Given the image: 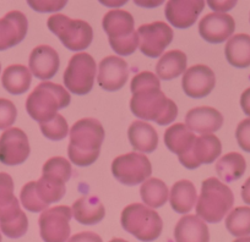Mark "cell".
I'll return each mask as SVG.
<instances>
[{
  "instance_id": "42",
  "label": "cell",
  "mask_w": 250,
  "mask_h": 242,
  "mask_svg": "<svg viewBox=\"0 0 250 242\" xmlns=\"http://www.w3.org/2000/svg\"><path fill=\"white\" fill-rule=\"evenodd\" d=\"M242 198L247 205H250V177L242 186Z\"/></svg>"
},
{
  "instance_id": "41",
  "label": "cell",
  "mask_w": 250,
  "mask_h": 242,
  "mask_svg": "<svg viewBox=\"0 0 250 242\" xmlns=\"http://www.w3.org/2000/svg\"><path fill=\"white\" fill-rule=\"evenodd\" d=\"M240 107L245 115L250 116V87L247 88L240 95Z\"/></svg>"
},
{
  "instance_id": "31",
  "label": "cell",
  "mask_w": 250,
  "mask_h": 242,
  "mask_svg": "<svg viewBox=\"0 0 250 242\" xmlns=\"http://www.w3.org/2000/svg\"><path fill=\"white\" fill-rule=\"evenodd\" d=\"M247 169V162L244 157L237 152H230L218 159L216 164V171L225 183H232L240 179Z\"/></svg>"
},
{
  "instance_id": "14",
  "label": "cell",
  "mask_w": 250,
  "mask_h": 242,
  "mask_svg": "<svg viewBox=\"0 0 250 242\" xmlns=\"http://www.w3.org/2000/svg\"><path fill=\"white\" fill-rule=\"evenodd\" d=\"M30 152L27 135L21 129H8L0 136V162L3 164H22L27 160Z\"/></svg>"
},
{
  "instance_id": "33",
  "label": "cell",
  "mask_w": 250,
  "mask_h": 242,
  "mask_svg": "<svg viewBox=\"0 0 250 242\" xmlns=\"http://www.w3.org/2000/svg\"><path fill=\"white\" fill-rule=\"evenodd\" d=\"M226 227L233 236L245 237L250 235V207H237L228 213Z\"/></svg>"
},
{
  "instance_id": "21",
  "label": "cell",
  "mask_w": 250,
  "mask_h": 242,
  "mask_svg": "<svg viewBox=\"0 0 250 242\" xmlns=\"http://www.w3.org/2000/svg\"><path fill=\"white\" fill-rule=\"evenodd\" d=\"M60 59L57 50L49 45H38L31 52L28 68L31 74L40 80H49L57 75Z\"/></svg>"
},
{
  "instance_id": "37",
  "label": "cell",
  "mask_w": 250,
  "mask_h": 242,
  "mask_svg": "<svg viewBox=\"0 0 250 242\" xmlns=\"http://www.w3.org/2000/svg\"><path fill=\"white\" fill-rule=\"evenodd\" d=\"M235 138L244 152L250 153V119L242 120L235 130Z\"/></svg>"
},
{
  "instance_id": "30",
  "label": "cell",
  "mask_w": 250,
  "mask_h": 242,
  "mask_svg": "<svg viewBox=\"0 0 250 242\" xmlns=\"http://www.w3.org/2000/svg\"><path fill=\"white\" fill-rule=\"evenodd\" d=\"M188 57L182 50H170L165 53L156 65V74L161 80L169 81L183 75L187 69Z\"/></svg>"
},
{
  "instance_id": "32",
  "label": "cell",
  "mask_w": 250,
  "mask_h": 242,
  "mask_svg": "<svg viewBox=\"0 0 250 242\" xmlns=\"http://www.w3.org/2000/svg\"><path fill=\"white\" fill-rule=\"evenodd\" d=\"M140 196L145 205L151 208H160L167 203L169 198V190L162 180L153 177L141 184Z\"/></svg>"
},
{
  "instance_id": "29",
  "label": "cell",
  "mask_w": 250,
  "mask_h": 242,
  "mask_svg": "<svg viewBox=\"0 0 250 242\" xmlns=\"http://www.w3.org/2000/svg\"><path fill=\"white\" fill-rule=\"evenodd\" d=\"M32 82V74L25 65H10L3 71L1 85L10 94L20 95L27 92Z\"/></svg>"
},
{
  "instance_id": "18",
  "label": "cell",
  "mask_w": 250,
  "mask_h": 242,
  "mask_svg": "<svg viewBox=\"0 0 250 242\" xmlns=\"http://www.w3.org/2000/svg\"><path fill=\"white\" fill-rule=\"evenodd\" d=\"M235 30L234 19L227 14L211 13L199 22V33L208 43L218 44L229 39Z\"/></svg>"
},
{
  "instance_id": "13",
  "label": "cell",
  "mask_w": 250,
  "mask_h": 242,
  "mask_svg": "<svg viewBox=\"0 0 250 242\" xmlns=\"http://www.w3.org/2000/svg\"><path fill=\"white\" fill-rule=\"evenodd\" d=\"M139 48L148 57L162 56L166 48L172 43L173 30L162 21L141 25L138 30Z\"/></svg>"
},
{
  "instance_id": "44",
  "label": "cell",
  "mask_w": 250,
  "mask_h": 242,
  "mask_svg": "<svg viewBox=\"0 0 250 242\" xmlns=\"http://www.w3.org/2000/svg\"><path fill=\"white\" fill-rule=\"evenodd\" d=\"M109 242H128L126 240H123V239H112Z\"/></svg>"
},
{
  "instance_id": "7",
  "label": "cell",
  "mask_w": 250,
  "mask_h": 242,
  "mask_svg": "<svg viewBox=\"0 0 250 242\" xmlns=\"http://www.w3.org/2000/svg\"><path fill=\"white\" fill-rule=\"evenodd\" d=\"M120 223L125 231L143 242L155 241L163 230V222L160 214L141 203L126 205L122 212Z\"/></svg>"
},
{
  "instance_id": "22",
  "label": "cell",
  "mask_w": 250,
  "mask_h": 242,
  "mask_svg": "<svg viewBox=\"0 0 250 242\" xmlns=\"http://www.w3.org/2000/svg\"><path fill=\"white\" fill-rule=\"evenodd\" d=\"M185 125L193 132L210 135L220 130L223 125V115L211 107L193 108L187 112Z\"/></svg>"
},
{
  "instance_id": "19",
  "label": "cell",
  "mask_w": 250,
  "mask_h": 242,
  "mask_svg": "<svg viewBox=\"0 0 250 242\" xmlns=\"http://www.w3.org/2000/svg\"><path fill=\"white\" fill-rule=\"evenodd\" d=\"M205 8L201 0H184V1H168L165 8L166 19L177 28H189L196 22L199 15Z\"/></svg>"
},
{
  "instance_id": "35",
  "label": "cell",
  "mask_w": 250,
  "mask_h": 242,
  "mask_svg": "<svg viewBox=\"0 0 250 242\" xmlns=\"http://www.w3.org/2000/svg\"><path fill=\"white\" fill-rule=\"evenodd\" d=\"M40 129L43 136L52 141L64 140L69 135L68 123H66L65 117L60 114H58L50 121L40 124Z\"/></svg>"
},
{
  "instance_id": "40",
  "label": "cell",
  "mask_w": 250,
  "mask_h": 242,
  "mask_svg": "<svg viewBox=\"0 0 250 242\" xmlns=\"http://www.w3.org/2000/svg\"><path fill=\"white\" fill-rule=\"evenodd\" d=\"M235 1H208V5L212 10L221 11V14H225V11L230 10L233 6H235Z\"/></svg>"
},
{
  "instance_id": "47",
  "label": "cell",
  "mask_w": 250,
  "mask_h": 242,
  "mask_svg": "<svg viewBox=\"0 0 250 242\" xmlns=\"http://www.w3.org/2000/svg\"><path fill=\"white\" fill-rule=\"evenodd\" d=\"M249 20H250V18H249Z\"/></svg>"
},
{
  "instance_id": "34",
  "label": "cell",
  "mask_w": 250,
  "mask_h": 242,
  "mask_svg": "<svg viewBox=\"0 0 250 242\" xmlns=\"http://www.w3.org/2000/svg\"><path fill=\"white\" fill-rule=\"evenodd\" d=\"M42 174L57 177V179L68 183L73 174V169H71V164L69 163V160H66L65 158L53 157L44 163Z\"/></svg>"
},
{
  "instance_id": "39",
  "label": "cell",
  "mask_w": 250,
  "mask_h": 242,
  "mask_svg": "<svg viewBox=\"0 0 250 242\" xmlns=\"http://www.w3.org/2000/svg\"><path fill=\"white\" fill-rule=\"evenodd\" d=\"M68 242H103L100 235L92 231H83L74 235L68 240Z\"/></svg>"
},
{
  "instance_id": "6",
  "label": "cell",
  "mask_w": 250,
  "mask_h": 242,
  "mask_svg": "<svg viewBox=\"0 0 250 242\" xmlns=\"http://www.w3.org/2000/svg\"><path fill=\"white\" fill-rule=\"evenodd\" d=\"M110 48L120 56L131 55L139 48V35L130 13L125 10H110L102 21Z\"/></svg>"
},
{
  "instance_id": "2",
  "label": "cell",
  "mask_w": 250,
  "mask_h": 242,
  "mask_svg": "<svg viewBox=\"0 0 250 242\" xmlns=\"http://www.w3.org/2000/svg\"><path fill=\"white\" fill-rule=\"evenodd\" d=\"M68 155L78 167H88L98 159L104 140V129L98 120L85 117L76 121L71 128Z\"/></svg>"
},
{
  "instance_id": "26",
  "label": "cell",
  "mask_w": 250,
  "mask_h": 242,
  "mask_svg": "<svg viewBox=\"0 0 250 242\" xmlns=\"http://www.w3.org/2000/svg\"><path fill=\"white\" fill-rule=\"evenodd\" d=\"M131 147L141 153H152L158 146V135L152 125L145 121H134L128 130Z\"/></svg>"
},
{
  "instance_id": "8",
  "label": "cell",
  "mask_w": 250,
  "mask_h": 242,
  "mask_svg": "<svg viewBox=\"0 0 250 242\" xmlns=\"http://www.w3.org/2000/svg\"><path fill=\"white\" fill-rule=\"evenodd\" d=\"M65 184L62 180L42 174L38 181H30L20 193L21 205L31 213L48 209V205L59 202L65 195Z\"/></svg>"
},
{
  "instance_id": "4",
  "label": "cell",
  "mask_w": 250,
  "mask_h": 242,
  "mask_svg": "<svg viewBox=\"0 0 250 242\" xmlns=\"http://www.w3.org/2000/svg\"><path fill=\"white\" fill-rule=\"evenodd\" d=\"M234 195L217 177H208L201 185L196 202V214L206 223H220L232 209Z\"/></svg>"
},
{
  "instance_id": "17",
  "label": "cell",
  "mask_w": 250,
  "mask_h": 242,
  "mask_svg": "<svg viewBox=\"0 0 250 242\" xmlns=\"http://www.w3.org/2000/svg\"><path fill=\"white\" fill-rule=\"evenodd\" d=\"M216 85L215 73L206 65H194L188 69L182 78L185 94L191 98H204L210 94Z\"/></svg>"
},
{
  "instance_id": "28",
  "label": "cell",
  "mask_w": 250,
  "mask_h": 242,
  "mask_svg": "<svg viewBox=\"0 0 250 242\" xmlns=\"http://www.w3.org/2000/svg\"><path fill=\"white\" fill-rule=\"evenodd\" d=\"M225 54L228 63L234 68L250 66V36L245 33L232 36L226 44Z\"/></svg>"
},
{
  "instance_id": "43",
  "label": "cell",
  "mask_w": 250,
  "mask_h": 242,
  "mask_svg": "<svg viewBox=\"0 0 250 242\" xmlns=\"http://www.w3.org/2000/svg\"><path fill=\"white\" fill-rule=\"evenodd\" d=\"M233 242H250V236H245V237H239V239L234 240Z\"/></svg>"
},
{
  "instance_id": "25",
  "label": "cell",
  "mask_w": 250,
  "mask_h": 242,
  "mask_svg": "<svg viewBox=\"0 0 250 242\" xmlns=\"http://www.w3.org/2000/svg\"><path fill=\"white\" fill-rule=\"evenodd\" d=\"M196 136L191 130L188 129L187 125L182 123L174 124L166 130L163 141L165 145L170 152L178 155V158L188 154L193 148Z\"/></svg>"
},
{
  "instance_id": "15",
  "label": "cell",
  "mask_w": 250,
  "mask_h": 242,
  "mask_svg": "<svg viewBox=\"0 0 250 242\" xmlns=\"http://www.w3.org/2000/svg\"><path fill=\"white\" fill-rule=\"evenodd\" d=\"M222 145L216 135H201L196 137L193 148L188 154L179 157L180 164L187 169H196L201 164H211L220 157Z\"/></svg>"
},
{
  "instance_id": "10",
  "label": "cell",
  "mask_w": 250,
  "mask_h": 242,
  "mask_svg": "<svg viewBox=\"0 0 250 242\" xmlns=\"http://www.w3.org/2000/svg\"><path fill=\"white\" fill-rule=\"evenodd\" d=\"M96 61L87 53L73 55L64 71V85L69 92L76 95H85L91 92L95 83Z\"/></svg>"
},
{
  "instance_id": "24",
  "label": "cell",
  "mask_w": 250,
  "mask_h": 242,
  "mask_svg": "<svg viewBox=\"0 0 250 242\" xmlns=\"http://www.w3.org/2000/svg\"><path fill=\"white\" fill-rule=\"evenodd\" d=\"M73 217L83 225L98 224L105 215V209L101 200L96 196L86 195L74 202Z\"/></svg>"
},
{
  "instance_id": "23",
  "label": "cell",
  "mask_w": 250,
  "mask_h": 242,
  "mask_svg": "<svg viewBox=\"0 0 250 242\" xmlns=\"http://www.w3.org/2000/svg\"><path fill=\"white\" fill-rule=\"evenodd\" d=\"M175 242H208L210 232L204 222L198 215H184L174 227Z\"/></svg>"
},
{
  "instance_id": "36",
  "label": "cell",
  "mask_w": 250,
  "mask_h": 242,
  "mask_svg": "<svg viewBox=\"0 0 250 242\" xmlns=\"http://www.w3.org/2000/svg\"><path fill=\"white\" fill-rule=\"evenodd\" d=\"M16 116H18V109L11 100L0 98V130H6L14 125Z\"/></svg>"
},
{
  "instance_id": "16",
  "label": "cell",
  "mask_w": 250,
  "mask_h": 242,
  "mask_svg": "<svg viewBox=\"0 0 250 242\" xmlns=\"http://www.w3.org/2000/svg\"><path fill=\"white\" fill-rule=\"evenodd\" d=\"M129 77L128 64L123 57L109 55L98 65L97 82L103 90L115 92L125 86Z\"/></svg>"
},
{
  "instance_id": "9",
  "label": "cell",
  "mask_w": 250,
  "mask_h": 242,
  "mask_svg": "<svg viewBox=\"0 0 250 242\" xmlns=\"http://www.w3.org/2000/svg\"><path fill=\"white\" fill-rule=\"evenodd\" d=\"M47 26L68 49L79 52L90 47L93 39V30L83 20H73L62 14L52 15Z\"/></svg>"
},
{
  "instance_id": "11",
  "label": "cell",
  "mask_w": 250,
  "mask_h": 242,
  "mask_svg": "<svg viewBox=\"0 0 250 242\" xmlns=\"http://www.w3.org/2000/svg\"><path fill=\"white\" fill-rule=\"evenodd\" d=\"M112 174L123 185L135 186L145 183L152 174V167L145 154L126 153L112 162Z\"/></svg>"
},
{
  "instance_id": "5",
  "label": "cell",
  "mask_w": 250,
  "mask_h": 242,
  "mask_svg": "<svg viewBox=\"0 0 250 242\" xmlns=\"http://www.w3.org/2000/svg\"><path fill=\"white\" fill-rule=\"evenodd\" d=\"M0 229L9 239H20L28 229L27 215L14 195V180L6 172H0Z\"/></svg>"
},
{
  "instance_id": "3",
  "label": "cell",
  "mask_w": 250,
  "mask_h": 242,
  "mask_svg": "<svg viewBox=\"0 0 250 242\" xmlns=\"http://www.w3.org/2000/svg\"><path fill=\"white\" fill-rule=\"evenodd\" d=\"M70 93L62 86L53 82L40 83L26 100V110L40 124L47 123L58 115V110L70 104Z\"/></svg>"
},
{
  "instance_id": "45",
  "label": "cell",
  "mask_w": 250,
  "mask_h": 242,
  "mask_svg": "<svg viewBox=\"0 0 250 242\" xmlns=\"http://www.w3.org/2000/svg\"><path fill=\"white\" fill-rule=\"evenodd\" d=\"M0 242H1V232H0Z\"/></svg>"
},
{
  "instance_id": "12",
  "label": "cell",
  "mask_w": 250,
  "mask_h": 242,
  "mask_svg": "<svg viewBox=\"0 0 250 242\" xmlns=\"http://www.w3.org/2000/svg\"><path fill=\"white\" fill-rule=\"evenodd\" d=\"M73 210L68 205H57L43 210L40 220L41 237L44 242H66L70 236Z\"/></svg>"
},
{
  "instance_id": "38",
  "label": "cell",
  "mask_w": 250,
  "mask_h": 242,
  "mask_svg": "<svg viewBox=\"0 0 250 242\" xmlns=\"http://www.w3.org/2000/svg\"><path fill=\"white\" fill-rule=\"evenodd\" d=\"M28 5L40 13H49L62 9L66 5V1H28Z\"/></svg>"
},
{
  "instance_id": "1",
  "label": "cell",
  "mask_w": 250,
  "mask_h": 242,
  "mask_svg": "<svg viewBox=\"0 0 250 242\" xmlns=\"http://www.w3.org/2000/svg\"><path fill=\"white\" fill-rule=\"evenodd\" d=\"M133 97L130 109L135 116L151 120L161 126L169 125L177 119L178 107L161 91L157 75L150 71L136 74L130 83Z\"/></svg>"
},
{
  "instance_id": "46",
  "label": "cell",
  "mask_w": 250,
  "mask_h": 242,
  "mask_svg": "<svg viewBox=\"0 0 250 242\" xmlns=\"http://www.w3.org/2000/svg\"><path fill=\"white\" fill-rule=\"evenodd\" d=\"M0 71H1V66H0Z\"/></svg>"
},
{
  "instance_id": "27",
  "label": "cell",
  "mask_w": 250,
  "mask_h": 242,
  "mask_svg": "<svg viewBox=\"0 0 250 242\" xmlns=\"http://www.w3.org/2000/svg\"><path fill=\"white\" fill-rule=\"evenodd\" d=\"M198 192L195 185L189 180H179L172 186L169 192V203L178 214H187L196 205Z\"/></svg>"
},
{
  "instance_id": "20",
  "label": "cell",
  "mask_w": 250,
  "mask_h": 242,
  "mask_svg": "<svg viewBox=\"0 0 250 242\" xmlns=\"http://www.w3.org/2000/svg\"><path fill=\"white\" fill-rule=\"evenodd\" d=\"M28 22L25 14L19 10L9 11L0 19V50L18 45L27 35Z\"/></svg>"
}]
</instances>
